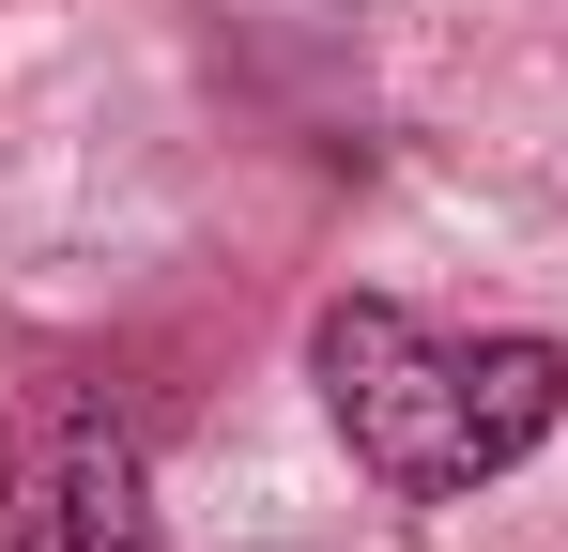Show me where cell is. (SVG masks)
I'll list each match as a JSON object with an SVG mask.
<instances>
[{
  "label": "cell",
  "mask_w": 568,
  "mask_h": 552,
  "mask_svg": "<svg viewBox=\"0 0 568 552\" xmlns=\"http://www.w3.org/2000/svg\"><path fill=\"white\" fill-rule=\"evenodd\" d=\"M307 368H323L338 446L369 460L399 507L491 491L507 460L554 446V415H568V354L554 338H446V323H415V307H384V292H338V307L307 323Z\"/></svg>",
  "instance_id": "obj_1"
},
{
  "label": "cell",
  "mask_w": 568,
  "mask_h": 552,
  "mask_svg": "<svg viewBox=\"0 0 568 552\" xmlns=\"http://www.w3.org/2000/svg\"><path fill=\"white\" fill-rule=\"evenodd\" d=\"M0 538L16 552H170L154 538V476H139L108 399H31L0 430Z\"/></svg>",
  "instance_id": "obj_2"
}]
</instances>
